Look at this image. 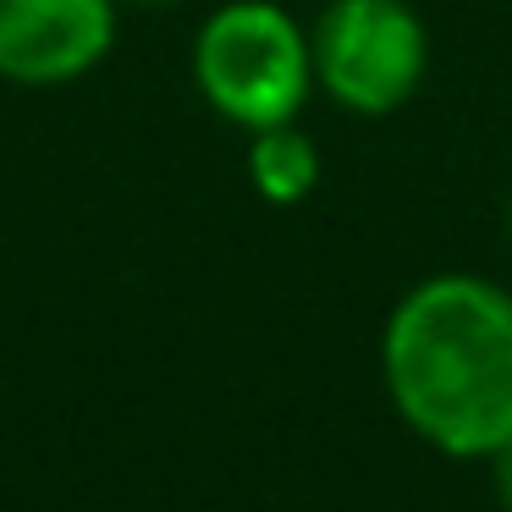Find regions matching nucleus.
<instances>
[{
	"label": "nucleus",
	"mask_w": 512,
	"mask_h": 512,
	"mask_svg": "<svg viewBox=\"0 0 512 512\" xmlns=\"http://www.w3.org/2000/svg\"><path fill=\"white\" fill-rule=\"evenodd\" d=\"M380 375L397 419L446 457H490L512 435V292L430 276L391 309Z\"/></svg>",
	"instance_id": "1"
},
{
	"label": "nucleus",
	"mask_w": 512,
	"mask_h": 512,
	"mask_svg": "<svg viewBox=\"0 0 512 512\" xmlns=\"http://www.w3.org/2000/svg\"><path fill=\"white\" fill-rule=\"evenodd\" d=\"M193 78L226 122L248 127V133L281 127L309 100V34L270 0H232L199 28Z\"/></svg>",
	"instance_id": "2"
},
{
	"label": "nucleus",
	"mask_w": 512,
	"mask_h": 512,
	"mask_svg": "<svg viewBox=\"0 0 512 512\" xmlns=\"http://www.w3.org/2000/svg\"><path fill=\"white\" fill-rule=\"evenodd\" d=\"M314 83L353 116H391L430 67V34L408 0H331L309 34Z\"/></svg>",
	"instance_id": "3"
},
{
	"label": "nucleus",
	"mask_w": 512,
	"mask_h": 512,
	"mask_svg": "<svg viewBox=\"0 0 512 512\" xmlns=\"http://www.w3.org/2000/svg\"><path fill=\"white\" fill-rule=\"evenodd\" d=\"M116 0H0V78L67 83L111 50Z\"/></svg>",
	"instance_id": "4"
},
{
	"label": "nucleus",
	"mask_w": 512,
	"mask_h": 512,
	"mask_svg": "<svg viewBox=\"0 0 512 512\" xmlns=\"http://www.w3.org/2000/svg\"><path fill=\"white\" fill-rule=\"evenodd\" d=\"M248 177H254V188L265 193L270 204H298V199H309L314 182H320V149H314L292 122L259 127L254 149H248Z\"/></svg>",
	"instance_id": "5"
},
{
	"label": "nucleus",
	"mask_w": 512,
	"mask_h": 512,
	"mask_svg": "<svg viewBox=\"0 0 512 512\" xmlns=\"http://www.w3.org/2000/svg\"><path fill=\"white\" fill-rule=\"evenodd\" d=\"M490 463V490H496V501H501V512H512V435L496 446V452L485 457Z\"/></svg>",
	"instance_id": "6"
},
{
	"label": "nucleus",
	"mask_w": 512,
	"mask_h": 512,
	"mask_svg": "<svg viewBox=\"0 0 512 512\" xmlns=\"http://www.w3.org/2000/svg\"><path fill=\"white\" fill-rule=\"evenodd\" d=\"M127 6H144V12H166V6H182V0H127Z\"/></svg>",
	"instance_id": "7"
},
{
	"label": "nucleus",
	"mask_w": 512,
	"mask_h": 512,
	"mask_svg": "<svg viewBox=\"0 0 512 512\" xmlns=\"http://www.w3.org/2000/svg\"><path fill=\"white\" fill-rule=\"evenodd\" d=\"M507 232H512V210H507Z\"/></svg>",
	"instance_id": "8"
}]
</instances>
